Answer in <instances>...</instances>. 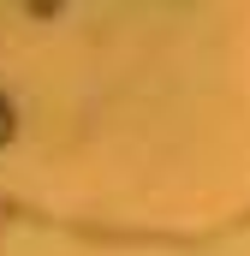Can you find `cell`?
Here are the masks:
<instances>
[{
  "label": "cell",
  "instance_id": "cell-1",
  "mask_svg": "<svg viewBox=\"0 0 250 256\" xmlns=\"http://www.w3.org/2000/svg\"><path fill=\"white\" fill-rule=\"evenodd\" d=\"M6 131H12V114H6V102H0V143H6Z\"/></svg>",
  "mask_w": 250,
  "mask_h": 256
}]
</instances>
